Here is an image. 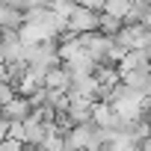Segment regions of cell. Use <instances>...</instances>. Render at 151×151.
I'll return each mask as SVG.
<instances>
[{
	"label": "cell",
	"instance_id": "3",
	"mask_svg": "<svg viewBox=\"0 0 151 151\" xmlns=\"http://www.w3.org/2000/svg\"><path fill=\"white\" fill-rule=\"evenodd\" d=\"M92 113H95V101H89V98H71V107H68L65 116L71 119L74 127H77V124H89Z\"/></svg>",
	"mask_w": 151,
	"mask_h": 151
},
{
	"label": "cell",
	"instance_id": "10",
	"mask_svg": "<svg viewBox=\"0 0 151 151\" xmlns=\"http://www.w3.org/2000/svg\"><path fill=\"white\" fill-rule=\"evenodd\" d=\"M104 15L119 18V21H127V15H130V0H107V3H104Z\"/></svg>",
	"mask_w": 151,
	"mask_h": 151
},
{
	"label": "cell",
	"instance_id": "14",
	"mask_svg": "<svg viewBox=\"0 0 151 151\" xmlns=\"http://www.w3.org/2000/svg\"><path fill=\"white\" fill-rule=\"evenodd\" d=\"M139 151H151V136H148V139H142V142H139Z\"/></svg>",
	"mask_w": 151,
	"mask_h": 151
},
{
	"label": "cell",
	"instance_id": "15",
	"mask_svg": "<svg viewBox=\"0 0 151 151\" xmlns=\"http://www.w3.org/2000/svg\"><path fill=\"white\" fill-rule=\"evenodd\" d=\"M27 151H45L42 145H27Z\"/></svg>",
	"mask_w": 151,
	"mask_h": 151
},
{
	"label": "cell",
	"instance_id": "11",
	"mask_svg": "<svg viewBox=\"0 0 151 151\" xmlns=\"http://www.w3.org/2000/svg\"><path fill=\"white\" fill-rule=\"evenodd\" d=\"M9 139H18V142L27 145V130H24V124H9Z\"/></svg>",
	"mask_w": 151,
	"mask_h": 151
},
{
	"label": "cell",
	"instance_id": "8",
	"mask_svg": "<svg viewBox=\"0 0 151 151\" xmlns=\"http://www.w3.org/2000/svg\"><path fill=\"white\" fill-rule=\"evenodd\" d=\"M116 110H113V104H107V101H95V113H92V122L98 124V127H104V130H113V124H116Z\"/></svg>",
	"mask_w": 151,
	"mask_h": 151
},
{
	"label": "cell",
	"instance_id": "7",
	"mask_svg": "<svg viewBox=\"0 0 151 151\" xmlns=\"http://www.w3.org/2000/svg\"><path fill=\"white\" fill-rule=\"evenodd\" d=\"M24 27V12L12 9L9 3H0V33H18Z\"/></svg>",
	"mask_w": 151,
	"mask_h": 151
},
{
	"label": "cell",
	"instance_id": "4",
	"mask_svg": "<svg viewBox=\"0 0 151 151\" xmlns=\"http://www.w3.org/2000/svg\"><path fill=\"white\" fill-rule=\"evenodd\" d=\"M71 83H74V77L65 65H53L45 77V89H50V92H71Z\"/></svg>",
	"mask_w": 151,
	"mask_h": 151
},
{
	"label": "cell",
	"instance_id": "12",
	"mask_svg": "<svg viewBox=\"0 0 151 151\" xmlns=\"http://www.w3.org/2000/svg\"><path fill=\"white\" fill-rule=\"evenodd\" d=\"M0 151H27V145L18 142V139H3L0 142Z\"/></svg>",
	"mask_w": 151,
	"mask_h": 151
},
{
	"label": "cell",
	"instance_id": "9",
	"mask_svg": "<svg viewBox=\"0 0 151 151\" xmlns=\"http://www.w3.org/2000/svg\"><path fill=\"white\" fill-rule=\"evenodd\" d=\"M148 80H151V68H136V71H130V74L122 77V83L130 86L139 95H148Z\"/></svg>",
	"mask_w": 151,
	"mask_h": 151
},
{
	"label": "cell",
	"instance_id": "5",
	"mask_svg": "<svg viewBox=\"0 0 151 151\" xmlns=\"http://www.w3.org/2000/svg\"><path fill=\"white\" fill-rule=\"evenodd\" d=\"M92 130H95V122L71 127V130L65 133V145H68V151H86V148H89V139H92Z\"/></svg>",
	"mask_w": 151,
	"mask_h": 151
},
{
	"label": "cell",
	"instance_id": "13",
	"mask_svg": "<svg viewBox=\"0 0 151 151\" xmlns=\"http://www.w3.org/2000/svg\"><path fill=\"white\" fill-rule=\"evenodd\" d=\"M80 6H86L92 12H104V0H80Z\"/></svg>",
	"mask_w": 151,
	"mask_h": 151
},
{
	"label": "cell",
	"instance_id": "6",
	"mask_svg": "<svg viewBox=\"0 0 151 151\" xmlns=\"http://www.w3.org/2000/svg\"><path fill=\"white\" fill-rule=\"evenodd\" d=\"M30 116H33V107H30V101H27V98H21V95L3 107V119H6L9 124H24Z\"/></svg>",
	"mask_w": 151,
	"mask_h": 151
},
{
	"label": "cell",
	"instance_id": "1",
	"mask_svg": "<svg viewBox=\"0 0 151 151\" xmlns=\"http://www.w3.org/2000/svg\"><path fill=\"white\" fill-rule=\"evenodd\" d=\"M101 30V12H92L86 6H77L68 18V33L74 36H89V33H98Z\"/></svg>",
	"mask_w": 151,
	"mask_h": 151
},
{
	"label": "cell",
	"instance_id": "2",
	"mask_svg": "<svg viewBox=\"0 0 151 151\" xmlns=\"http://www.w3.org/2000/svg\"><path fill=\"white\" fill-rule=\"evenodd\" d=\"M145 36H148V27H142V24H124L122 30H119V36H116V45L122 47V50H142L145 47Z\"/></svg>",
	"mask_w": 151,
	"mask_h": 151
},
{
	"label": "cell",
	"instance_id": "16",
	"mask_svg": "<svg viewBox=\"0 0 151 151\" xmlns=\"http://www.w3.org/2000/svg\"><path fill=\"white\" fill-rule=\"evenodd\" d=\"M0 36H3V33H0Z\"/></svg>",
	"mask_w": 151,
	"mask_h": 151
}]
</instances>
